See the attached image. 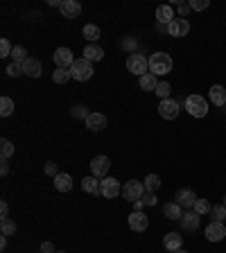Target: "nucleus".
<instances>
[{
  "instance_id": "31",
  "label": "nucleus",
  "mask_w": 226,
  "mask_h": 253,
  "mask_svg": "<svg viewBox=\"0 0 226 253\" xmlns=\"http://www.w3.org/2000/svg\"><path fill=\"white\" fill-rule=\"evenodd\" d=\"M0 231H2V235H14L16 233V221L5 217V219L0 221Z\"/></svg>"
},
{
  "instance_id": "44",
  "label": "nucleus",
  "mask_w": 226,
  "mask_h": 253,
  "mask_svg": "<svg viewBox=\"0 0 226 253\" xmlns=\"http://www.w3.org/2000/svg\"><path fill=\"white\" fill-rule=\"evenodd\" d=\"M0 174H2V177H7V174H9V163H7L5 158H2V163H0Z\"/></svg>"
},
{
  "instance_id": "34",
  "label": "nucleus",
  "mask_w": 226,
  "mask_h": 253,
  "mask_svg": "<svg viewBox=\"0 0 226 253\" xmlns=\"http://www.w3.org/2000/svg\"><path fill=\"white\" fill-rule=\"evenodd\" d=\"M210 217H213V221H224L226 219V206L224 204L213 206V208H210Z\"/></svg>"
},
{
  "instance_id": "28",
  "label": "nucleus",
  "mask_w": 226,
  "mask_h": 253,
  "mask_svg": "<svg viewBox=\"0 0 226 253\" xmlns=\"http://www.w3.org/2000/svg\"><path fill=\"white\" fill-rule=\"evenodd\" d=\"M143 183H145V190H147V192H156L158 185H161V179H158V174H147Z\"/></svg>"
},
{
  "instance_id": "15",
  "label": "nucleus",
  "mask_w": 226,
  "mask_h": 253,
  "mask_svg": "<svg viewBox=\"0 0 226 253\" xmlns=\"http://www.w3.org/2000/svg\"><path fill=\"white\" fill-rule=\"evenodd\" d=\"M41 72H43V66H41V61L38 59H32V57H30V59L23 64V75L37 79V77H41Z\"/></svg>"
},
{
  "instance_id": "35",
  "label": "nucleus",
  "mask_w": 226,
  "mask_h": 253,
  "mask_svg": "<svg viewBox=\"0 0 226 253\" xmlns=\"http://www.w3.org/2000/svg\"><path fill=\"white\" fill-rule=\"evenodd\" d=\"M70 115H73L75 120H86L91 113L86 111V107H84V104H75V107L70 108Z\"/></svg>"
},
{
  "instance_id": "3",
  "label": "nucleus",
  "mask_w": 226,
  "mask_h": 253,
  "mask_svg": "<svg viewBox=\"0 0 226 253\" xmlns=\"http://www.w3.org/2000/svg\"><path fill=\"white\" fill-rule=\"evenodd\" d=\"M93 64L91 61H86L84 57L81 59H75V64L70 66V75H73V79H77V81H88L93 77Z\"/></svg>"
},
{
  "instance_id": "10",
  "label": "nucleus",
  "mask_w": 226,
  "mask_h": 253,
  "mask_svg": "<svg viewBox=\"0 0 226 253\" xmlns=\"http://www.w3.org/2000/svg\"><path fill=\"white\" fill-rule=\"evenodd\" d=\"M188 32H190V23L186 21V18H174V21L167 25V34L174 38H183Z\"/></svg>"
},
{
  "instance_id": "37",
  "label": "nucleus",
  "mask_w": 226,
  "mask_h": 253,
  "mask_svg": "<svg viewBox=\"0 0 226 253\" xmlns=\"http://www.w3.org/2000/svg\"><path fill=\"white\" fill-rule=\"evenodd\" d=\"M11 52H14V48H11L9 41H7V38H0V57H11Z\"/></svg>"
},
{
  "instance_id": "21",
  "label": "nucleus",
  "mask_w": 226,
  "mask_h": 253,
  "mask_svg": "<svg viewBox=\"0 0 226 253\" xmlns=\"http://www.w3.org/2000/svg\"><path fill=\"white\" fill-rule=\"evenodd\" d=\"M84 122H86V127L91 131H102L104 127H107V118H104V113H91Z\"/></svg>"
},
{
  "instance_id": "39",
  "label": "nucleus",
  "mask_w": 226,
  "mask_h": 253,
  "mask_svg": "<svg viewBox=\"0 0 226 253\" xmlns=\"http://www.w3.org/2000/svg\"><path fill=\"white\" fill-rule=\"evenodd\" d=\"M7 75H9V77L23 75V66L21 64H9V66H7Z\"/></svg>"
},
{
  "instance_id": "45",
  "label": "nucleus",
  "mask_w": 226,
  "mask_h": 253,
  "mask_svg": "<svg viewBox=\"0 0 226 253\" xmlns=\"http://www.w3.org/2000/svg\"><path fill=\"white\" fill-rule=\"evenodd\" d=\"M0 215H2V219L9 215V204H7V201H2V204H0Z\"/></svg>"
},
{
  "instance_id": "16",
  "label": "nucleus",
  "mask_w": 226,
  "mask_h": 253,
  "mask_svg": "<svg viewBox=\"0 0 226 253\" xmlns=\"http://www.w3.org/2000/svg\"><path fill=\"white\" fill-rule=\"evenodd\" d=\"M179 226L183 228V231H197L199 228V215L197 213H183V217L179 219Z\"/></svg>"
},
{
  "instance_id": "22",
  "label": "nucleus",
  "mask_w": 226,
  "mask_h": 253,
  "mask_svg": "<svg viewBox=\"0 0 226 253\" xmlns=\"http://www.w3.org/2000/svg\"><path fill=\"white\" fill-rule=\"evenodd\" d=\"M163 215H165L167 219H181V217H183V208L177 204V201H170V204L163 206Z\"/></svg>"
},
{
  "instance_id": "42",
  "label": "nucleus",
  "mask_w": 226,
  "mask_h": 253,
  "mask_svg": "<svg viewBox=\"0 0 226 253\" xmlns=\"http://www.w3.org/2000/svg\"><path fill=\"white\" fill-rule=\"evenodd\" d=\"M177 9H179V14H181V18H183L190 11V2H177Z\"/></svg>"
},
{
  "instance_id": "17",
  "label": "nucleus",
  "mask_w": 226,
  "mask_h": 253,
  "mask_svg": "<svg viewBox=\"0 0 226 253\" xmlns=\"http://www.w3.org/2000/svg\"><path fill=\"white\" fill-rule=\"evenodd\" d=\"M174 21V9L172 5H161L156 7V23L158 25H170Z\"/></svg>"
},
{
  "instance_id": "30",
  "label": "nucleus",
  "mask_w": 226,
  "mask_h": 253,
  "mask_svg": "<svg viewBox=\"0 0 226 253\" xmlns=\"http://www.w3.org/2000/svg\"><path fill=\"white\" fill-rule=\"evenodd\" d=\"M11 57H14V64H25L30 57H27V50L23 48V45H14V52H11Z\"/></svg>"
},
{
  "instance_id": "27",
  "label": "nucleus",
  "mask_w": 226,
  "mask_h": 253,
  "mask_svg": "<svg viewBox=\"0 0 226 253\" xmlns=\"http://www.w3.org/2000/svg\"><path fill=\"white\" fill-rule=\"evenodd\" d=\"M81 32H84V36H86L88 41H91V43H95L97 38H100V27H97V25H93V23H86Z\"/></svg>"
},
{
  "instance_id": "4",
  "label": "nucleus",
  "mask_w": 226,
  "mask_h": 253,
  "mask_svg": "<svg viewBox=\"0 0 226 253\" xmlns=\"http://www.w3.org/2000/svg\"><path fill=\"white\" fill-rule=\"evenodd\" d=\"M145 183L143 181H136V179H131V181H127V183L122 185V197L124 199H129L131 204H136V201H140L143 197H145Z\"/></svg>"
},
{
  "instance_id": "9",
  "label": "nucleus",
  "mask_w": 226,
  "mask_h": 253,
  "mask_svg": "<svg viewBox=\"0 0 226 253\" xmlns=\"http://www.w3.org/2000/svg\"><path fill=\"white\" fill-rule=\"evenodd\" d=\"M158 115H161L163 120H174L179 115V102L177 100H163L161 104H158Z\"/></svg>"
},
{
  "instance_id": "50",
  "label": "nucleus",
  "mask_w": 226,
  "mask_h": 253,
  "mask_svg": "<svg viewBox=\"0 0 226 253\" xmlns=\"http://www.w3.org/2000/svg\"><path fill=\"white\" fill-rule=\"evenodd\" d=\"M224 206H226V194H224Z\"/></svg>"
},
{
  "instance_id": "8",
  "label": "nucleus",
  "mask_w": 226,
  "mask_h": 253,
  "mask_svg": "<svg viewBox=\"0 0 226 253\" xmlns=\"http://www.w3.org/2000/svg\"><path fill=\"white\" fill-rule=\"evenodd\" d=\"M54 64H57V68H68L75 64V57H73V52H70V48H57L52 54Z\"/></svg>"
},
{
  "instance_id": "14",
  "label": "nucleus",
  "mask_w": 226,
  "mask_h": 253,
  "mask_svg": "<svg viewBox=\"0 0 226 253\" xmlns=\"http://www.w3.org/2000/svg\"><path fill=\"white\" fill-rule=\"evenodd\" d=\"M147 226H150V219H147L145 213H131L129 215V228L136 233H143L147 231Z\"/></svg>"
},
{
  "instance_id": "7",
  "label": "nucleus",
  "mask_w": 226,
  "mask_h": 253,
  "mask_svg": "<svg viewBox=\"0 0 226 253\" xmlns=\"http://www.w3.org/2000/svg\"><path fill=\"white\" fill-rule=\"evenodd\" d=\"M109 170H111V161H109L107 156H95V158L91 161V172H93V177L107 179Z\"/></svg>"
},
{
  "instance_id": "51",
  "label": "nucleus",
  "mask_w": 226,
  "mask_h": 253,
  "mask_svg": "<svg viewBox=\"0 0 226 253\" xmlns=\"http://www.w3.org/2000/svg\"><path fill=\"white\" fill-rule=\"evenodd\" d=\"M57 253H66V251H57Z\"/></svg>"
},
{
  "instance_id": "2",
  "label": "nucleus",
  "mask_w": 226,
  "mask_h": 253,
  "mask_svg": "<svg viewBox=\"0 0 226 253\" xmlns=\"http://www.w3.org/2000/svg\"><path fill=\"white\" fill-rule=\"evenodd\" d=\"M186 108L192 118H206L208 115V102L201 95H188L186 97Z\"/></svg>"
},
{
  "instance_id": "29",
  "label": "nucleus",
  "mask_w": 226,
  "mask_h": 253,
  "mask_svg": "<svg viewBox=\"0 0 226 253\" xmlns=\"http://www.w3.org/2000/svg\"><path fill=\"white\" fill-rule=\"evenodd\" d=\"M70 77H73V75H70L68 68H57V70L52 72V81H54V84H66Z\"/></svg>"
},
{
  "instance_id": "40",
  "label": "nucleus",
  "mask_w": 226,
  "mask_h": 253,
  "mask_svg": "<svg viewBox=\"0 0 226 253\" xmlns=\"http://www.w3.org/2000/svg\"><path fill=\"white\" fill-rule=\"evenodd\" d=\"M43 170H45V174H48V177H57V174H59V170H57V163H52V161L45 163Z\"/></svg>"
},
{
  "instance_id": "25",
  "label": "nucleus",
  "mask_w": 226,
  "mask_h": 253,
  "mask_svg": "<svg viewBox=\"0 0 226 253\" xmlns=\"http://www.w3.org/2000/svg\"><path fill=\"white\" fill-rule=\"evenodd\" d=\"M156 86H158L156 75H151V72H147V75L140 77V91H156Z\"/></svg>"
},
{
  "instance_id": "48",
  "label": "nucleus",
  "mask_w": 226,
  "mask_h": 253,
  "mask_svg": "<svg viewBox=\"0 0 226 253\" xmlns=\"http://www.w3.org/2000/svg\"><path fill=\"white\" fill-rule=\"evenodd\" d=\"M5 247H7V235H2V237H0V249L5 251Z\"/></svg>"
},
{
  "instance_id": "46",
  "label": "nucleus",
  "mask_w": 226,
  "mask_h": 253,
  "mask_svg": "<svg viewBox=\"0 0 226 253\" xmlns=\"http://www.w3.org/2000/svg\"><path fill=\"white\" fill-rule=\"evenodd\" d=\"M143 208H145V204H143V201H136V204H134V213H143Z\"/></svg>"
},
{
  "instance_id": "24",
  "label": "nucleus",
  "mask_w": 226,
  "mask_h": 253,
  "mask_svg": "<svg viewBox=\"0 0 226 253\" xmlns=\"http://www.w3.org/2000/svg\"><path fill=\"white\" fill-rule=\"evenodd\" d=\"M100 179L97 177H84V181H81V190L88 194H100Z\"/></svg>"
},
{
  "instance_id": "43",
  "label": "nucleus",
  "mask_w": 226,
  "mask_h": 253,
  "mask_svg": "<svg viewBox=\"0 0 226 253\" xmlns=\"http://www.w3.org/2000/svg\"><path fill=\"white\" fill-rule=\"evenodd\" d=\"M41 253H57V251H54L52 242H43L41 244Z\"/></svg>"
},
{
  "instance_id": "19",
  "label": "nucleus",
  "mask_w": 226,
  "mask_h": 253,
  "mask_svg": "<svg viewBox=\"0 0 226 253\" xmlns=\"http://www.w3.org/2000/svg\"><path fill=\"white\" fill-rule=\"evenodd\" d=\"M84 59L91 61V64H95V61H102L104 59V50L100 48L97 43H88L86 48H84Z\"/></svg>"
},
{
  "instance_id": "11",
  "label": "nucleus",
  "mask_w": 226,
  "mask_h": 253,
  "mask_svg": "<svg viewBox=\"0 0 226 253\" xmlns=\"http://www.w3.org/2000/svg\"><path fill=\"white\" fill-rule=\"evenodd\" d=\"M224 237H226L224 221H210L208 226H206V240H210V242H220V240H224Z\"/></svg>"
},
{
  "instance_id": "13",
  "label": "nucleus",
  "mask_w": 226,
  "mask_h": 253,
  "mask_svg": "<svg viewBox=\"0 0 226 253\" xmlns=\"http://www.w3.org/2000/svg\"><path fill=\"white\" fill-rule=\"evenodd\" d=\"M177 204L181 206V208H194V204H197L194 190H190V188H181V190H177Z\"/></svg>"
},
{
  "instance_id": "6",
  "label": "nucleus",
  "mask_w": 226,
  "mask_h": 253,
  "mask_svg": "<svg viewBox=\"0 0 226 253\" xmlns=\"http://www.w3.org/2000/svg\"><path fill=\"white\" fill-rule=\"evenodd\" d=\"M120 192H122V185H120L118 179H113V177L102 179V183H100V194H102L104 199H115Z\"/></svg>"
},
{
  "instance_id": "20",
  "label": "nucleus",
  "mask_w": 226,
  "mask_h": 253,
  "mask_svg": "<svg viewBox=\"0 0 226 253\" xmlns=\"http://www.w3.org/2000/svg\"><path fill=\"white\" fill-rule=\"evenodd\" d=\"M210 102L215 104V107H226V88L215 84V86H210Z\"/></svg>"
},
{
  "instance_id": "33",
  "label": "nucleus",
  "mask_w": 226,
  "mask_h": 253,
  "mask_svg": "<svg viewBox=\"0 0 226 253\" xmlns=\"http://www.w3.org/2000/svg\"><path fill=\"white\" fill-rule=\"evenodd\" d=\"M156 93L158 97H161V102L163 100H170V93H172V86H170V84H167V81H158V86H156Z\"/></svg>"
},
{
  "instance_id": "23",
  "label": "nucleus",
  "mask_w": 226,
  "mask_h": 253,
  "mask_svg": "<svg viewBox=\"0 0 226 253\" xmlns=\"http://www.w3.org/2000/svg\"><path fill=\"white\" fill-rule=\"evenodd\" d=\"M54 188L59 190V192H70L73 190V179H70V174H57L54 177Z\"/></svg>"
},
{
  "instance_id": "36",
  "label": "nucleus",
  "mask_w": 226,
  "mask_h": 253,
  "mask_svg": "<svg viewBox=\"0 0 226 253\" xmlns=\"http://www.w3.org/2000/svg\"><path fill=\"white\" fill-rule=\"evenodd\" d=\"M210 208L213 206L208 204V199H197V204H194V213L197 215H210Z\"/></svg>"
},
{
  "instance_id": "47",
  "label": "nucleus",
  "mask_w": 226,
  "mask_h": 253,
  "mask_svg": "<svg viewBox=\"0 0 226 253\" xmlns=\"http://www.w3.org/2000/svg\"><path fill=\"white\" fill-rule=\"evenodd\" d=\"M120 45H122V48H129V50H131L136 43H134V41H131V38H127V41H122V43H120Z\"/></svg>"
},
{
  "instance_id": "32",
  "label": "nucleus",
  "mask_w": 226,
  "mask_h": 253,
  "mask_svg": "<svg viewBox=\"0 0 226 253\" xmlns=\"http://www.w3.org/2000/svg\"><path fill=\"white\" fill-rule=\"evenodd\" d=\"M0 156L5 158V161L9 156H14V145H11V140H7V138L0 140Z\"/></svg>"
},
{
  "instance_id": "38",
  "label": "nucleus",
  "mask_w": 226,
  "mask_h": 253,
  "mask_svg": "<svg viewBox=\"0 0 226 253\" xmlns=\"http://www.w3.org/2000/svg\"><path fill=\"white\" fill-rule=\"evenodd\" d=\"M208 0H190V9L192 11H204V9H208Z\"/></svg>"
},
{
  "instance_id": "1",
  "label": "nucleus",
  "mask_w": 226,
  "mask_h": 253,
  "mask_svg": "<svg viewBox=\"0 0 226 253\" xmlns=\"http://www.w3.org/2000/svg\"><path fill=\"white\" fill-rule=\"evenodd\" d=\"M172 70V57L165 52H156L150 57V72L151 75H167Z\"/></svg>"
},
{
  "instance_id": "5",
  "label": "nucleus",
  "mask_w": 226,
  "mask_h": 253,
  "mask_svg": "<svg viewBox=\"0 0 226 253\" xmlns=\"http://www.w3.org/2000/svg\"><path fill=\"white\" fill-rule=\"evenodd\" d=\"M127 70L134 72V75H138V77L147 75V70H150V59H145L140 52L129 54V59H127Z\"/></svg>"
},
{
  "instance_id": "26",
  "label": "nucleus",
  "mask_w": 226,
  "mask_h": 253,
  "mask_svg": "<svg viewBox=\"0 0 226 253\" xmlns=\"http://www.w3.org/2000/svg\"><path fill=\"white\" fill-rule=\"evenodd\" d=\"M14 113V100L11 97H0V115L2 118H7V115H11Z\"/></svg>"
},
{
  "instance_id": "18",
  "label": "nucleus",
  "mask_w": 226,
  "mask_h": 253,
  "mask_svg": "<svg viewBox=\"0 0 226 253\" xmlns=\"http://www.w3.org/2000/svg\"><path fill=\"white\" fill-rule=\"evenodd\" d=\"M163 247H165L170 253L183 249V235H179V233H167V235L163 237Z\"/></svg>"
},
{
  "instance_id": "49",
  "label": "nucleus",
  "mask_w": 226,
  "mask_h": 253,
  "mask_svg": "<svg viewBox=\"0 0 226 253\" xmlns=\"http://www.w3.org/2000/svg\"><path fill=\"white\" fill-rule=\"evenodd\" d=\"M172 253H188V251H183V249H179V251H172Z\"/></svg>"
},
{
  "instance_id": "41",
  "label": "nucleus",
  "mask_w": 226,
  "mask_h": 253,
  "mask_svg": "<svg viewBox=\"0 0 226 253\" xmlns=\"http://www.w3.org/2000/svg\"><path fill=\"white\" fill-rule=\"evenodd\" d=\"M143 204L145 206H156V197H154V192H145V197H143Z\"/></svg>"
},
{
  "instance_id": "12",
  "label": "nucleus",
  "mask_w": 226,
  "mask_h": 253,
  "mask_svg": "<svg viewBox=\"0 0 226 253\" xmlns=\"http://www.w3.org/2000/svg\"><path fill=\"white\" fill-rule=\"evenodd\" d=\"M59 11H61V16H64V18L73 21V18H77L81 14V5L77 2V0H61Z\"/></svg>"
}]
</instances>
